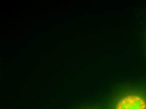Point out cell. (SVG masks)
<instances>
[{
    "instance_id": "1",
    "label": "cell",
    "mask_w": 146,
    "mask_h": 109,
    "mask_svg": "<svg viewBox=\"0 0 146 109\" xmlns=\"http://www.w3.org/2000/svg\"><path fill=\"white\" fill-rule=\"evenodd\" d=\"M112 109H146V96L139 93L125 94L113 103Z\"/></svg>"
}]
</instances>
